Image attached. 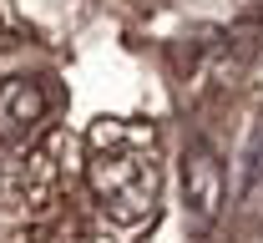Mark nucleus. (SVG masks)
Segmentation results:
<instances>
[{
    "label": "nucleus",
    "mask_w": 263,
    "mask_h": 243,
    "mask_svg": "<svg viewBox=\"0 0 263 243\" xmlns=\"http://www.w3.org/2000/svg\"><path fill=\"white\" fill-rule=\"evenodd\" d=\"M86 182L97 193V203L106 208V218L117 223H142L157 208V193H162V167L147 147H106L91 152L86 162Z\"/></svg>",
    "instance_id": "f257e3e1"
},
{
    "label": "nucleus",
    "mask_w": 263,
    "mask_h": 243,
    "mask_svg": "<svg viewBox=\"0 0 263 243\" xmlns=\"http://www.w3.org/2000/svg\"><path fill=\"white\" fill-rule=\"evenodd\" d=\"M182 208H187L193 233H208L223 213V162L202 137L187 142V152H182Z\"/></svg>",
    "instance_id": "f03ea898"
},
{
    "label": "nucleus",
    "mask_w": 263,
    "mask_h": 243,
    "mask_svg": "<svg viewBox=\"0 0 263 243\" xmlns=\"http://www.w3.org/2000/svg\"><path fill=\"white\" fill-rule=\"evenodd\" d=\"M46 122V91L31 76L0 81V142H26Z\"/></svg>",
    "instance_id": "7ed1b4c3"
}]
</instances>
